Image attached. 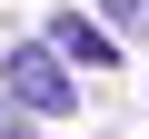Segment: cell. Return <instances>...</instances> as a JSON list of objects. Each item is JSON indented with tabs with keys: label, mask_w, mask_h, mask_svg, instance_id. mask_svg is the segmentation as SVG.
<instances>
[{
	"label": "cell",
	"mask_w": 149,
	"mask_h": 139,
	"mask_svg": "<svg viewBox=\"0 0 149 139\" xmlns=\"http://www.w3.org/2000/svg\"><path fill=\"white\" fill-rule=\"evenodd\" d=\"M40 40H50L70 70H109V60H119V30H109V20H80V10H60Z\"/></svg>",
	"instance_id": "cell-2"
},
{
	"label": "cell",
	"mask_w": 149,
	"mask_h": 139,
	"mask_svg": "<svg viewBox=\"0 0 149 139\" xmlns=\"http://www.w3.org/2000/svg\"><path fill=\"white\" fill-rule=\"evenodd\" d=\"M109 30L119 40H149V0H109Z\"/></svg>",
	"instance_id": "cell-3"
},
{
	"label": "cell",
	"mask_w": 149,
	"mask_h": 139,
	"mask_svg": "<svg viewBox=\"0 0 149 139\" xmlns=\"http://www.w3.org/2000/svg\"><path fill=\"white\" fill-rule=\"evenodd\" d=\"M0 90H10L30 119H70L80 109V80H70V60L50 40H10V70H0Z\"/></svg>",
	"instance_id": "cell-1"
},
{
	"label": "cell",
	"mask_w": 149,
	"mask_h": 139,
	"mask_svg": "<svg viewBox=\"0 0 149 139\" xmlns=\"http://www.w3.org/2000/svg\"><path fill=\"white\" fill-rule=\"evenodd\" d=\"M0 139H30V109H20L10 90H0Z\"/></svg>",
	"instance_id": "cell-4"
}]
</instances>
